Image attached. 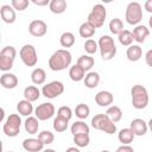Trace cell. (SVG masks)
Returning a JSON list of instances; mask_svg holds the SVG:
<instances>
[{
	"mask_svg": "<svg viewBox=\"0 0 152 152\" xmlns=\"http://www.w3.org/2000/svg\"><path fill=\"white\" fill-rule=\"evenodd\" d=\"M71 61H72L71 53L66 49H59L50 56L49 68L52 71H62L71 64Z\"/></svg>",
	"mask_w": 152,
	"mask_h": 152,
	"instance_id": "6da1fadb",
	"label": "cell"
},
{
	"mask_svg": "<svg viewBox=\"0 0 152 152\" xmlns=\"http://www.w3.org/2000/svg\"><path fill=\"white\" fill-rule=\"evenodd\" d=\"M132 106L135 109H144L148 104V93L147 89L141 84H135L131 89Z\"/></svg>",
	"mask_w": 152,
	"mask_h": 152,
	"instance_id": "7a4b0ae2",
	"label": "cell"
},
{
	"mask_svg": "<svg viewBox=\"0 0 152 152\" xmlns=\"http://www.w3.org/2000/svg\"><path fill=\"white\" fill-rule=\"evenodd\" d=\"M99 50L101 58L103 61H110L115 55H116V46L114 43V39L110 36L103 34L99 38Z\"/></svg>",
	"mask_w": 152,
	"mask_h": 152,
	"instance_id": "3957f363",
	"label": "cell"
},
{
	"mask_svg": "<svg viewBox=\"0 0 152 152\" xmlns=\"http://www.w3.org/2000/svg\"><path fill=\"white\" fill-rule=\"evenodd\" d=\"M91 127L99 131H102L107 134H114L116 132V126L115 124L106 115V114H96L91 119Z\"/></svg>",
	"mask_w": 152,
	"mask_h": 152,
	"instance_id": "277c9868",
	"label": "cell"
},
{
	"mask_svg": "<svg viewBox=\"0 0 152 152\" xmlns=\"http://www.w3.org/2000/svg\"><path fill=\"white\" fill-rule=\"evenodd\" d=\"M17 56V50L12 45H7L0 51V70L8 71L13 68V63Z\"/></svg>",
	"mask_w": 152,
	"mask_h": 152,
	"instance_id": "5b68a950",
	"label": "cell"
},
{
	"mask_svg": "<svg viewBox=\"0 0 152 152\" xmlns=\"http://www.w3.org/2000/svg\"><path fill=\"white\" fill-rule=\"evenodd\" d=\"M125 19L129 25H138L142 19V8L141 5L137 1H132L126 7Z\"/></svg>",
	"mask_w": 152,
	"mask_h": 152,
	"instance_id": "8992f818",
	"label": "cell"
},
{
	"mask_svg": "<svg viewBox=\"0 0 152 152\" xmlns=\"http://www.w3.org/2000/svg\"><path fill=\"white\" fill-rule=\"evenodd\" d=\"M20 126H21V119L19 114H10L2 126V131L7 137L13 138L20 133Z\"/></svg>",
	"mask_w": 152,
	"mask_h": 152,
	"instance_id": "52a82bcc",
	"label": "cell"
},
{
	"mask_svg": "<svg viewBox=\"0 0 152 152\" xmlns=\"http://www.w3.org/2000/svg\"><path fill=\"white\" fill-rule=\"evenodd\" d=\"M106 17H107V11H106V7L102 5V4H96L91 12L89 13L88 15V23L91 24L95 28H99L101 27L103 24H104V20H106Z\"/></svg>",
	"mask_w": 152,
	"mask_h": 152,
	"instance_id": "ba28073f",
	"label": "cell"
},
{
	"mask_svg": "<svg viewBox=\"0 0 152 152\" xmlns=\"http://www.w3.org/2000/svg\"><path fill=\"white\" fill-rule=\"evenodd\" d=\"M19 56L21 62L26 65V66H34L38 62V56H37V51L36 48L31 44H25L20 51H19Z\"/></svg>",
	"mask_w": 152,
	"mask_h": 152,
	"instance_id": "9c48e42d",
	"label": "cell"
},
{
	"mask_svg": "<svg viewBox=\"0 0 152 152\" xmlns=\"http://www.w3.org/2000/svg\"><path fill=\"white\" fill-rule=\"evenodd\" d=\"M64 93V84L61 81H52L43 86L42 94L46 99H56Z\"/></svg>",
	"mask_w": 152,
	"mask_h": 152,
	"instance_id": "30bf717a",
	"label": "cell"
},
{
	"mask_svg": "<svg viewBox=\"0 0 152 152\" xmlns=\"http://www.w3.org/2000/svg\"><path fill=\"white\" fill-rule=\"evenodd\" d=\"M55 106L50 102H43L40 104H38L34 109V115L39 121H45L49 120L50 118H52L55 115Z\"/></svg>",
	"mask_w": 152,
	"mask_h": 152,
	"instance_id": "8fae6325",
	"label": "cell"
},
{
	"mask_svg": "<svg viewBox=\"0 0 152 152\" xmlns=\"http://www.w3.org/2000/svg\"><path fill=\"white\" fill-rule=\"evenodd\" d=\"M28 32L33 37H43L48 32V25L45 21H43L40 19L32 20L28 25Z\"/></svg>",
	"mask_w": 152,
	"mask_h": 152,
	"instance_id": "7c38bea8",
	"label": "cell"
},
{
	"mask_svg": "<svg viewBox=\"0 0 152 152\" xmlns=\"http://www.w3.org/2000/svg\"><path fill=\"white\" fill-rule=\"evenodd\" d=\"M129 128L131 131L133 132L134 135L137 137H141V135H145L147 133V129H148V125L142 120V119H133L131 121V125H129Z\"/></svg>",
	"mask_w": 152,
	"mask_h": 152,
	"instance_id": "4fadbf2b",
	"label": "cell"
},
{
	"mask_svg": "<svg viewBox=\"0 0 152 152\" xmlns=\"http://www.w3.org/2000/svg\"><path fill=\"white\" fill-rule=\"evenodd\" d=\"M0 17L4 23L6 24H13L17 19L15 10L10 5H2L0 7Z\"/></svg>",
	"mask_w": 152,
	"mask_h": 152,
	"instance_id": "5bb4252c",
	"label": "cell"
},
{
	"mask_svg": "<svg viewBox=\"0 0 152 152\" xmlns=\"http://www.w3.org/2000/svg\"><path fill=\"white\" fill-rule=\"evenodd\" d=\"M23 148L27 152H39L43 151L44 144L38 138H28L23 141Z\"/></svg>",
	"mask_w": 152,
	"mask_h": 152,
	"instance_id": "9a60e30c",
	"label": "cell"
},
{
	"mask_svg": "<svg viewBox=\"0 0 152 152\" xmlns=\"http://www.w3.org/2000/svg\"><path fill=\"white\" fill-rule=\"evenodd\" d=\"M113 101H114V96L108 90H101L95 95V102L100 107H108L113 103Z\"/></svg>",
	"mask_w": 152,
	"mask_h": 152,
	"instance_id": "2e32d148",
	"label": "cell"
},
{
	"mask_svg": "<svg viewBox=\"0 0 152 152\" xmlns=\"http://www.w3.org/2000/svg\"><path fill=\"white\" fill-rule=\"evenodd\" d=\"M0 84L5 89H14L18 86V77L11 72H4L0 77Z\"/></svg>",
	"mask_w": 152,
	"mask_h": 152,
	"instance_id": "e0dca14e",
	"label": "cell"
},
{
	"mask_svg": "<svg viewBox=\"0 0 152 152\" xmlns=\"http://www.w3.org/2000/svg\"><path fill=\"white\" fill-rule=\"evenodd\" d=\"M133 38L138 43H144L150 34V30L145 25H137L133 28Z\"/></svg>",
	"mask_w": 152,
	"mask_h": 152,
	"instance_id": "ac0fdd59",
	"label": "cell"
},
{
	"mask_svg": "<svg viewBox=\"0 0 152 152\" xmlns=\"http://www.w3.org/2000/svg\"><path fill=\"white\" fill-rule=\"evenodd\" d=\"M83 82H84V86L87 88H89V89L96 88L99 86V83H100V75H99V72H96V71H89L86 75Z\"/></svg>",
	"mask_w": 152,
	"mask_h": 152,
	"instance_id": "d6986e66",
	"label": "cell"
},
{
	"mask_svg": "<svg viewBox=\"0 0 152 152\" xmlns=\"http://www.w3.org/2000/svg\"><path fill=\"white\" fill-rule=\"evenodd\" d=\"M126 56H127V59L131 61V62H137L141 58L142 56V50L139 45H134L132 44L131 46L127 48V51H126Z\"/></svg>",
	"mask_w": 152,
	"mask_h": 152,
	"instance_id": "ffe728a7",
	"label": "cell"
},
{
	"mask_svg": "<svg viewBox=\"0 0 152 152\" xmlns=\"http://www.w3.org/2000/svg\"><path fill=\"white\" fill-rule=\"evenodd\" d=\"M17 110L20 115H24V116H31L32 112H33V104L32 102L27 101V100H21L17 103Z\"/></svg>",
	"mask_w": 152,
	"mask_h": 152,
	"instance_id": "44dd1931",
	"label": "cell"
},
{
	"mask_svg": "<svg viewBox=\"0 0 152 152\" xmlns=\"http://www.w3.org/2000/svg\"><path fill=\"white\" fill-rule=\"evenodd\" d=\"M24 128L28 134H37L39 129V120L36 116H28L24 122Z\"/></svg>",
	"mask_w": 152,
	"mask_h": 152,
	"instance_id": "7402d4cb",
	"label": "cell"
},
{
	"mask_svg": "<svg viewBox=\"0 0 152 152\" xmlns=\"http://www.w3.org/2000/svg\"><path fill=\"white\" fill-rule=\"evenodd\" d=\"M69 77H70L74 82L83 81L84 77H86V71H84L78 64H75V65L70 66V69H69Z\"/></svg>",
	"mask_w": 152,
	"mask_h": 152,
	"instance_id": "603a6c76",
	"label": "cell"
},
{
	"mask_svg": "<svg viewBox=\"0 0 152 152\" xmlns=\"http://www.w3.org/2000/svg\"><path fill=\"white\" fill-rule=\"evenodd\" d=\"M39 96H40V90L36 86H28L24 89V99L30 102L37 101Z\"/></svg>",
	"mask_w": 152,
	"mask_h": 152,
	"instance_id": "cb8c5ba5",
	"label": "cell"
},
{
	"mask_svg": "<svg viewBox=\"0 0 152 152\" xmlns=\"http://www.w3.org/2000/svg\"><path fill=\"white\" fill-rule=\"evenodd\" d=\"M45 80H46V72H45L44 69H42V68L33 69V71L31 72V81L34 84L40 86V84H43L45 82Z\"/></svg>",
	"mask_w": 152,
	"mask_h": 152,
	"instance_id": "d4e9b609",
	"label": "cell"
},
{
	"mask_svg": "<svg viewBox=\"0 0 152 152\" xmlns=\"http://www.w3.org/2000/svg\"><path fill=\"white\" fill-rule=\"evenodd\" d=\"M95 27L91 25V24H89L88 21H84L83 24H81V26H80V28H78V33H80V36L82 37V38H88V39H90L94 34H95Z\"/></svg>",
	"mask_w": 152,
	"mask_h": 152,
	"instance_id": "484cf974",
	"label": "cell"
},
{
	"mask_svg": "<svg viewBox=\"0 0 152 152\" xmlns=\"http://www.w3.org/2000/svg\"><path fill=\"white\" fill-rule=\"evenodd\" d=\"M94 63H95V61L90 55H82L78 57L76 64H78L84 71H89L94 66Z\"/></svg>",
	"mask_w": 152,
	"mask_h": 152,
	"instance_id": "4316f807",
	"label": "cell"
},
{
	"mask_svg": "<svg viewBox=\"0 0 152 152\" xmlns=\"http://www.w3.org/2000/svg\"><path fill=\"white\" fill-rule=\"evenodd\" d=\"M134 134L131 131V128H122L119 133H118V139L120 142H122V145H129L133 139H134Z\"/></svg>",
	"mask_w": 152,
	"mask_h": 152,
	"instance_id": "83f0119b",
	"label": "cell"
},
{
	"mask_svg": "<svg viewBox=\"0 0 152 152\" xmlns=\"http://www.w3.org/2000/svg\"><path fill=\"white\" fill-rule=\"evenodd\" d=\"M106 115H107L114 124H116V122H119V121L122 119V110H121V108L118 107V106H110V107H108V109H107V112H106Z\"/></svg>",
	"mask_w": 152,
	"mask_h": 152,
	"instance_id": "f1b7e54d",
	"label": "cell"
},
{
	"mask_svg": "<svg viewBox=\"0 0 152 152\" xmlns=\"http://www.w3.org/2000/svg\"><path fill=\"white\" fill-rule=\"evenodd\" d=\"M49 8L55 14H62L66 10V1L65 0H51Z\"/></svg>",
	"mask_w": 152,
	"mask_h": 152,
	"instance_id": "f546056e",
	"label": "cell"
},
{
	"mask_svg": "<svg viewBox=\"0 0 152 152\" xmlns=\"http://www.w3.org/2000/svg\"><path fill=\"white\" fill-rule=\"evenodd\" d=\"M70 131H71L72 135L82 134V133H87V134H89V126H88L84 121H75V122L71 125Z\"/></svg>",
	"mask_w": 152,
	"mask_h": 152,
	"instance_id": "4dcf8cb0",
	"label": "cell"
},
{
	"mask_svg": "<svg viewBox=\"0 0 152 152\" xmlns=\"http://www.w3.org/2000/svg\"><path fill=\"white\" fill-rule=\"evenodd\" d=\"M118 39H119L120 44L124 45V46H131L132 43H133V40H134L133 33H132L131 31H128V30H124V31L118 36Z\"/></svg>",
	"mask_w": 152,
	"mask_h": 152,
	"instance_id": "1f68e13d",
	"label": "cell"
},
{
	"mask_svg": "<svg viewBox=\"0 0 152 152\" xmlns=\"http://www.w3.org/2000/svg\"><path fill=\"white\" fill-rule=\"evenodd\" d=\"M108 27H109V31H110L113 34H118V36H119V34L124 31V23L121 21V19L114 18V19H112V20L109 21Z\"/></svg>",
	"mask_w": 152,
	"mask_h": 152,
	"instance_id": "d6a6232c",
	"label": "cell"
},
{
	"mask_svg": "<svg viewBox=\"0 0 152 152\" xmlns=\"http://www.w3.org/2000/svg\"><path fill=\"white\" fill-rule=\"evenodd\" d=\"M59 43L63 48H71L75 44V36L71 32H63L59 37Z\"/></svg>",
	"mask_w": 152,
	"mask_h": 152,
	"instance_id": "836d02e7",
	"label": "cell"
},
{
	"mask_svg": "<svg viewBox=\"0 0 152 152\" xmlns=\"http://www.w3.org/2000/svg\"><path fill=\"white\" fill-rule=\"evenodd\" d=\"M75 114L78 119L83 120V119H87L90 114V108L88 107V104L86 103H78L75 108Z\"/></svg>",
	"mask_w": 152,
	"mask_h": 152,
	"instance_id": "e575fe53",
	"label": "cell"
},
{
	"mask_svg": "<svg viewBox=\"0 0 152 152\" xmlns=\"http://www.w3.org/2000/svg\"><path fill=\"white\" fill-rule=\"evenodd\" d=\"M74 142L76 144L77 147H87L90 142V137L87 133H82V134H76L74 135Z\"/></svg>",
	"mask_w": 152,
	"mask_h": 152,
	"instance_id": "d590c367",
	"label": "cell"
},
{
	"mask_svg": "<svg viewBox=\"0 0 152 152\" xmlns=\"http://www.w3.org/2000/svg\"><path fill=\"white\" fill-rule=\"evenodd\" d=\"M68 122H69V121H66V120H64V119H62V118L56 116L55 120H53V124H52L53 129H55L56 132H58V133H62V132L66 131V128H68Z\"/></svg>",
	"mask_w": 152,
	"mask_h": 152,
	"instance_id": "8d00e7d4",
	"label": "cell"
},
{
	"mask_svg": "<svg viewBox=\"0 0 152 152\" xmlns=\"http://www.w3.org/2000/svg\"><path fill=\"white\" fill-rule=\"evenodd\" d=\"M38 139H39L44 145H49V144H52V142H53L55 135H53V133H51L50 131H42V132L38 134Z\"/></svg>",
	"mask_w": 152,
	"mask_h": 152,
	"instance_id": "74e56055",
	"label": "cell"
},
{
	"mask_svg": "<svg viewBox=\"0 0 152 152\" xmlns=\"http://www.w3.org/2000/svg\"><path fill=\"white\" fill-rule=\"evenodd\" d=\"M83 48H84L87 55H93V53H95V52L97 51V49H99V44H97L94 39L90 38V39H87V40L84 42Z\"/></svg>",
	"mask_w": 152,
	"mask_h": 152,
	"instance_id": "f35d334b",
	"label": "cell"
},
{
	"mask_svg": "<svg viewBox=\"0 0 152 152\" xmlns=\"http://www.w3.org/2000/svg\"><path fill=\"white\" fill-rule=\"evenodd\" d=\"M57 116H58V118H62V119H64V120H66V121H69V120L72 118V110H71V108L68 107V106H62V107H59L58 110H57Z\"/></svg>",
	"mask_w": 152,
	"mask_h": 152,
	"instance_id": "ab89813d",
	"label": "cell"
},
{
	"mask_svg": "<svg viewBox=\"0 0 152 152\" xmlns=\"http://www.w3.org/2000/svg\"><path fill=\"white\" fill-rule=\"evenodd\" d=\"M11 6L17 11H25L28 6V0H12Z\"/></svg>",
	"mask_w": 152,
	"mask_h": 152,
	"instance_id": "60d3db41",
	"label": "cell"
},
{
	"mask_svg": "<svg viewBox=\"0 0 152 152\" xmlns=\"http://www.w3.org/2000/svg\"><path fill=\"white\" fill-rule=\"evenodd\" d=\"M115 152H134V150H133V147L129 146V145H121V146H119V147L116 148Z\"/></svg>",
	"mask_w": 152,
	"mask_h": 152,
	"instance_id": "b9f144b4",
	"label": "cell"
},
{
	"mask_svg": "<svg viewBox=\"0 0 152 152\" xmlns=\"http://www.w3.org/2000/svg\"><path fill=\"white\" fill-rule=\"evenodd\" d=\"M145 62H146V64L148 66L152 68V49L146 52V55H145Z\"/></svg>",
	"mask_w": 152,
	"mask_h": 152,
	"instance_id": "7bdbcfd3",
	"label": "cell"
},
{
	"mask_svg": "<svg viewBox=\"0 0 152 152\" xmlns=\"http://www.w3.org/2000/svg\"><path fill=\"white\" fill-rule=\"evenodd\" d=\"M32 2L37 6H46V5H50V1L49 0H32Z\"/></svg>",
	"mask_w": 152,
	"mask_h": 152,
	"instance_id": "ee69618b",
	"label": "cell"
},
{
	"mask_svg": "<svg viewBox=\"0 0 152 152\" xmlns=\"http://www.w3.org/2000/svg\"><path fill=\"white\" fill-rule=\"evenodd\" d=\"M144 8L146 10V12L152 13V0H147V1L144 4Z\"/></svg>",
	"mask_w": 152,
	"mask_h": 152,
	"instance_id": "f6af8a7d",
	"label": "cell"
},
{
	"mask_svg": "<svg viewBox=\"0 0 152 152\" xmlns=\"http://www.w3.org/2000/svg\"><path fill=\"white\" fill-rule=\"evenodd\" d=\"M65 152H81V151L77 147H69V148H66Z\"/></svg>",
	"mask_w": 152,
	"mask_h": 152,
	"instance_id": "bcb514c9",
	"label": "cell"
},
{
	"mask_svg": "<svg viewBox=\"0 0 152 152\" xmlns=\"http://www.w3.org/2000/svg\"><path fill=\"white\" fill-rule=\"evenodd\" d=\"M147 125H148V128H150V131H151V133H152V118L150 119V121L147 122Z\"/></svg>",
	"mask_w": 152,
	"mask_h": 152,
	"instance_id": "7dc6e473",
	"label": "cell"
},
{
	"mask_svg": "<svg viewBox=\"0 0 152 152\" xmlns=\"http://www.w3.org/2000/svg\"><path fill=\"white\" fill-rule=\"evenodd\" d=\"M43 152H56L53 148H46V150H43Z\"/></svg>",
	"mask_w": 152,
	"mask_h": 152,
	"instance_id": "c3c4849f",
	"label": "cell"
},
{
	"mask_svg": "<svg viewBox=\"0 0 152 152\" xmlns=\"http://www.w3.org/2000/svg\"><path fill=\"white\" fill-rule=\"evenodd\" d=\"M148 25H150V27L152 28V15H151V18L148 19Z\"/></svg>",
	"mask_w": 152,
	"mask_h": 152,
	"instance_id": "681fc988",
	"label": "cell"
},
{
	"mask_svg": "<svg viewBox=\"0 0 152 152\" xmlns=\"http://www.w3.org/2000/svg\"><path fill=\"white\" fill-rule=\"evenodd\" d=\"M101 152H110V151H108V150H103V151H101Z\"/></svg>",
	"mask_w": 152,
	"mask_h": 152,
	"instance_id": "f907efd6",
	"label": "cell"
},
{
	"mask_svg": "<svg viewBox=\"0 0 152 152\" xmlns=\"http://www.w3.org/2000/svg\"><path fill=\"white\" fill-rule=\"evenodd\" d=\"M7 152H13V151H7Z\"/></svg>",
	"mask_w": 152,
	"mask_h": 152,
	"instance_id": "816d5d0a",
	"label": "cell"
}]
</instances>
